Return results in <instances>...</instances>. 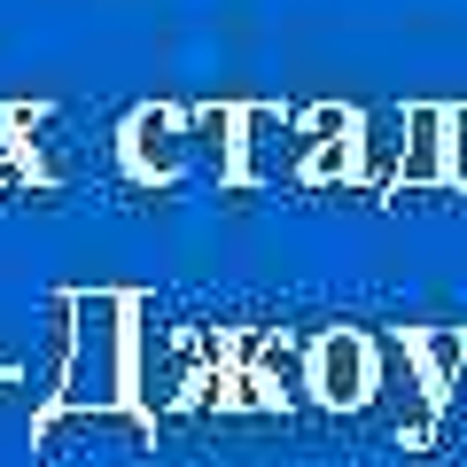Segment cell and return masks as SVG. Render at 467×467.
Returning <instances> with one entry per match:
<instances>
[{"instance_id":"cell-11","label":"cell","mask_w":467,"mask_h":467,"mask_svg":"<svg viewBox=\"0 0 467 467\" xmlns=\"http://www.w3.org/2000/svg\"><path fill=\"white\" fill-rule=\"evenodd\" d=\"M398 149H405V109H358V195L398 187Z\"/></svg>"},{"instance_id":"cell-8","label":"cell","mask_w":467,"mask_h":467,"mask_svg":"<svg viewBox=\"0 0 467 467\" xmlns=\"http://www.w3.org/2000/svg\"><path fill=\"white\" fill-rule=\"evenodd\" d=\"M296 125H304V140H312L296 187H358V109L319 101V109H296Z\"/></svg>"},{"instance_id":"cell-13","label":"cell","mask_w":467,"mask_h":467,"mask_svg":"<svg viewBox=\"0 0 467 467\" xmlns=\"http://www.w3.org/2000/svg\"><path fill=\"white\" fill-rule=\"evenodd\" d=\"M444 180H451V195H467V101L444 109Z\"/></svg>"},{"instance_id":"cell-12","label":"cell","mask_w":467,"mask_h":467,"mask_svg":"<svg viewBox=\"0 0 467 467\" xmlns=\"http://www.w3.org/2000/svg\"><path fill=\"white\" fill-rule=\"evenodd\" d=\"M405 350H413L436 413H451V389H460V367H467V327H405Z\"/></svg>"},{"instance_id":"cell-10","label":"cell","mask_w":467,"mask_h":467,"mask_svg":"<svg viewBox=\"0 0 467 467\" xmlns=\"http://www.w3.org/2000/svg\"><path fill=\"white\" fill-rule=\"evenodd\" d=\"M187 171H202L211 187H234V101L187 109Z\"/></svg>"},{"instance_id":"cell-2","label":"cell","mask_w":467,"mask_h":467,"mask_svg":"<svg viewBox=\"0 0 467 467\" xmlns=\"http://www.w3.org/2000/svg\"><path fill=\"white\" fill-rule=\"evenodd\" d=\"M187 350H180V327H171L164 312H156L149 296H133V350H125V413H140L156 429V420L187 413Z\"/></svg>"},{"instance_id":"cell-1","label":"cell","mask_w":467,"mask_h":467,"mask_svg":"<svg viewBox=\"0 0 467 467\" xmlns=\"http://www.w3.org/2000/svg\"><path fill=\"white\" fill-rule=\"evenodd\" d=\"M63 312V367L47 405L63 413H125V350H133V288H70Z\"/></svg>"},{"instance_id":"cell-15","label":"cell","mask_w":467,"mask_h":467,"mask_svg":"<svg viewBox=\"0 0 467 467\" xmlns=\"http://www.w3.org/2000/svg\"><path fill=\"white\" fill-rule=\"evenodd\" d=\"M451 405H467V367H460V389H451Z\"/></svg>"},{"instance_id":"cell-14","label":"cell","mask_w":467,"mask_h":467,"mask_svg":"<svg viewBox=\"0 0 467 467\" xmlns=\"http://www.w3.org/2000/svg\"><path fill=\"white\" fill-rule=\"evenodd\" d=\"M0 187H39L32 164L16 156V133H8V109H0Z\"/></svg>"},{"instance_id":"cell-9","label":"cell","mask_w":467,"mask_h":467,"mask_svg":"<svg viewBox=\"0 0 467 467\" xmlns=\"http://www.w3.org/2000/svg\"><path fill=\"white\" fill-rule=\"evenodd\" d=\"M389 195H451L444 180V101H405V149Z\"/></svg>"},{"instance_id":"cell-7","label":"cell","mask_w":467,"mask_h":467,"mask_svg":"<svg viewBox=\"0 0 467 467\" xmlns=\"http://www.w3.org/2000/svg\"><path fill=\"white\" fill-rule=\"evenodd\" d=\"M70 444L149 451L156 429H149L140 413H63V405H39V420H32V451H39V460H70Z\"/></svg>"},{"instance_id":"cell-6","label":"cell","mask_w":467,"mask_h":467,"mask_svg":"<svg viewBox=\"0 0 467 467\" xmlns=\"http://www.w3.org/2000/svg\"><path fill=\"white\" fill-rule=\"evenodd\" d=\"M367 350H374V398H367V405H382V413L398 420L405 444L429 451V444H436V398H429V382H420L405 335H367Z\"/></svg>"},{"instance_id":"cell-5","label":"cell","mask_w":467,"mask_h":467,"mask_svg":"<svg viewBox=\"0 0 467 467\" xmlns=\"http://www.w3.org/2000/svg\"><path fill=\"white\" fill-rule=\"evenodd\" d=\"M304 398L327 405V413H367V398H374L367 327H327L304 343Z\"/></svg>"},{"instance_id":"cell-3","label":"cell","mask_w":467,"mask_h":467,"mask_svg":"<svg viewBox=\"0 0 467 467\" xmlns=\"http://www.w3.org/2000/svg\"><path fill=\"white\" fill-rule=\"evenodd\" d=\"M304 156H312V140H304L296 109L234 101V187H296Z\"/></svg>"},{"instance_id":"cell-4","label":"cell","mask_w":467,"mask_h":467,"mask_svg":"<svg viewBox=\"0 0 467 467\" xmlns=\"http://www.w3.org/2000/svg\"><path fill=\"white\" fill-rule=\"evenodd\" d=\"M117 171L133 187H180L187 180V109L140 101V109L117 125Z\"/></svg>"}]
</instances>
